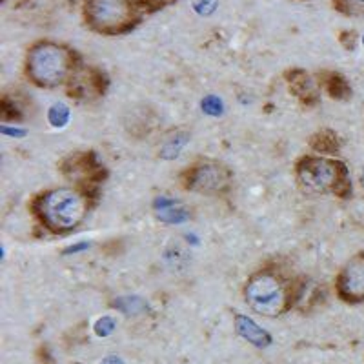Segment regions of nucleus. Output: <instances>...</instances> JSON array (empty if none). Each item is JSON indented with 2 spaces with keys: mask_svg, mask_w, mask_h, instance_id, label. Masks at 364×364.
<instances>
[{
  "mask_svg": "<svg viewBox=\"0 0 364 364\" xmlns=\"http://www.w3.org/2000/svg\"><path fill=\"white\" fill-rule=\"evenodd\" d=\"M235 328H237V333L240 337H245L248 343L255 344V346L262 348V346H268L272 343V337H269L268 331L262 330L259 324H255L250 317L246 315H237L235 317Z\"/></svg>",
  "mask_w": 364,
  "mask_h": 364,
  "instance_id": "nucleus-10",
  "label": "nucleus"
},
{
  "mask_svg": "<svg viewBox=\"0 0 364 364\" xmlns=\"http://www.w3.org/2000/svg\"><path fill=\"white\" fill-rule=\"evenodd\" d=\"M135 0H84V18L102 35L126 33L139 22Z\"/></svg>",
  "mask_w": 364,
  "mask_h": 364,
  "instance_id": "nucleus-5",
  "label": "nucleus"
},
{
  "mask_svg": "<svg viewBox=\"0 0 364 364\" xmlns=\"http://www.w3.org/2000/svg\"><path fill=\"white\" fill-rule=\"evenodd\" d=\"M104 75L99 70H86L82 75L75 73L73 79L70 80V93L77 99H90L93 95H100L104 91Z\"/></svg>",
  "mask_w": 364,
  "mask_h": 364,
  "instance_id": "nucleus-9",
  "label": "nucleus"
},
{
  "mask_svg": "<svg viewBox=\"0 0 364 364\" xmlns=\"http://www.w3.org/2000/svg\"><path fill=\"white\" fill-rule=\"evenodd\" d=\"M35 215L53 233H68L87 215V195L73 188H55L33 200Z\"/></svg>",
  "mask_w": 364,
  "mask_h": 364,
  "instance_id": "nucleus-2",
  "label": "nucleus"
},
{
  "mask_svg": "<svg viewBox=\"0 0 364 364\" xmlns=\"http://www.w3.org/2000/svg\"><path fill=\"white\" fill-rule=\"evenodd\" d=\"M203 108L206 113H211V115H219L220 109H223V104L217 97H208V99L203 100Z\"/></svg>",
  "mask_w": 364,
  "mask_h": 364,
  "instance_id": "nucleus-17",
  "label": "nucleus"
},
{
  "mask_svg": "<svg viewBox=\"0 0 364 364\" xmlns=\"http://www.w3.org/2000/svg\"><path fill=\"white\" fill-rule=\"evenodd\" d=\"M233 173L226 164L210 159H200L193 162L184 173H182V188L195 193L219 195L230 188Z\"/></svg>",
  "mask_w": 364,
  "mask_h": 364,
  "instance_id": "nucleus-6",
  "label": "nucleus"
},
{
  "mask_svg": "<svg viewBox=\"0 0 364 364\" xmlns=\"http://www.w3.org/2000/svg\"><path fill=\"white\" fill-rule=\"evenodd\" d=\"M77 73V55L51 41L33 44L26 55V75L38 87H57L70 82Z\"/></svg>",
  "mask_w": 364,
  "mask_h": 364,
  "instance_id": "nucleus-1",
  "label": "nucleus"
},
{
  "mask_svg": "<svg viewBox=\"0 0 364 364\" xmlns=\"http://www.w3.org/2000/svg\"><path fill=\"white\" fill-rule=\"evenodd\" d=\"M288 84H290V90L295 97L302 100L304 104H315L317 100V93H315L314 86H311V80L304 71L294 70L288 73Z\"/></svg>",
  "mask_w": 364,
  "mask_h": 364,
  "instance_id": "nucleus-11",
  "label": "nucleus"
},
{
  "mask_svg": "<svg viewBox=\"0 0 364 364\" xmlns=\"http://www.w3.org/2000/svg\"><path fill=\"white\" fill-rule=\"evenodd\" d=\"M246 302L253 311L275 317L291 306V290L277 273L262 269L248 279L245 288Z\"/></svg>",
  "mask_w": 364,
  "mask_h": 364,
  "instance_id": "nucleus-4",
  "label": "nucleus"
},
{
  "mask_svg": "<svg viewBox=\"0 0 364 364\" xmlns=\"http://www.w3.org/2000/svg\"><path fill=\"white\" fill-rule=\"evenodd\" d=\"M175 204H170L168 208H162V210H157L159 211V219L164 220V223H182L184 219H188V213L184 210H177L175 208Z\"/></svg>",
  "mask_w": 364,
  "mask_h": 364,
  "instance_id": "nucleus-15",
  "label": "nucleus"
},
{
  "mask_svg": "<svg viewBox=\"0 0 364 364\" xmlns=\"http://www.w3.org/2000/svg\"><path fill=\"white\" fill-rule=\"evenodd\" d=\"M336 290L341 301L350 304L364 302V252L353 255L337 275Z\"/></svg>",
  "mask_w": 364,
  "mask_h": 364,
  "instance_id": "nucleus-7",
  "label": "nucleus"
},
{
  "mask_svg": "<svg viewBox=\"0 0 364 364\" xmlns=\"http://www.w3.org/2000/svg\"><path fill=\"white\" fill-rule=\"evenodd\" d=\"M195 9L199 13H211L215 9V0H195Z\"/></svg>",
  "mask_w": 364,
  "mask_h": 364,
  "instance_id": "nucleus-20",
  "label": "nucleus"
},
{
  "mask_svg": "<svg viewBox=\"0 0 364 364\" xmlns=\"http://www.w3.org/2000/svg\"><path fill=\"white\" fill-rule=\"evenodd\" d=\"M63 173L75 181L95 182L102 177V166L97 162L95 155L91 151L90 154H75L63 162Z\"/></svg>",
  "mask_w": 364,
  "mask_h": 364,
  "instance_id": "nucleus-8",
  "label": "nucleus"
},
{
  "mask_svg": "<svg viewBox=\"0 0 364 364\" xmlns=\"http://www.w3.org/2000/svg\"><path fill=\"white\" fill-rule=\"evenodd\" d=\"M341 42L346 50H355V42H357V33L355 31H343L341 33Z\"/></svg>",
  "mask_w": 364,
  "mask_h": 364,
  "instance_id": "nucleus-19",
  "label": "nucleus"
},
{
  "mask_svg": "<svg viewBox=\"0 0 364 364\" xmlns=\"http://www.w3.org/2000/svg\"><path fill=\"white\" fill-rule=\"evenodd\" d=\"M299 186L308 193H333L341 199H348L352 195V182L348 177V168L337 159L302 157L295 166Z\"/></svg>",
  "mask_w": 364,
  "mask_h": 364,
  "instance_id": "nucleus-3",
  "label": "nucleus"
},
{
  "mask_svg": "<svg viewBox=\"0 0 364 364\" xmlns=\"http://www.w3.org/2000/svg\"><path fill=\"white\" fill-rule=\"evenodd\" d=\"M113 328H115V323H113L112 318L104 317V318H100L99 323H97L95 331L99 333V336L104 337V336H108V333H112Z\"/></svg>",
  "mask_w": 364,
  "mask_h": 364,
  "instance_id": "nucleus-18",
  "label": "nucleus"
},
{
  "mask_svg": "<svg viewBox=\"0 0 364 364\" xmlns=\"http://www.w3.org/2000/svg\"><path fill=\"white\" fill-rule=\"evenodd\" d=\"M360 186H363V190H364V170H363V173H360Z\"/></svg>",
  "mask_w": 364,
  "mask_h": 364,
  "instance_id": "nucleus-22",
  "label": "nucleus"
},
{
  "mask_svg": "<svg viewBox=\"0 0 364 364\" xmlns=\"http://www.w3.org/2000/svg\"><path fill=\"white\" fill-rule=\"evenodd\" d=\"M333 8L346 17H364V0H333Z\"/></svg>",
  "mask_w": 364,
  "mask_h": 364,
  "instance_id": "nucleus-14",
  "label": "nucleus"
},
{
  "mask_svg": "<svg viewBox=\"0 0 364 364\" xmlns=\"http://www.w3.org/2000/svg\"><path fill=\"white\" fill-rule=\"evenodd\" d=\"M323 84L324 90H326V93L331 99L346 100L352 97V87H350V84H348V80L344 79L343 75L328 71V73L323 75Z\"/></svg>",
  "mask_w": 364,
  "mask_h": 364,
  "instance_id": "nucleus-12",
  "label": "nucleus"
},
{
  "mask_svg": "<svg viewBox=\"0 0 364 364\" xmlns=\"http://www.w3.org/2000/svg\"><path fill=\"white\" fill-rule=\"evenodd\" d=\"M310 146L318 154H337L341 149V139L337 136V133L324 129V132H318L317 135L311 136Z\"/></svg>",
  "mask_w": 364,
  "mask_h": 364,
  "instance_id": "nucleus-13",
  "label": "nucleus"
},
{
  "mask_svg": "<svg viewBox=\"0 0 364 364\" xmlns=\"http://www.w3.org/2000/svg\"><path fill=\"white\" fill-rule=\"evenodd\" d=\"M68 117H70V112L64 104H55L53 108L50 109V120L53 126H64L68 122Z\"/></svg>",
  "mask_w": 364,
  "mask_h": 364,
  "instance_id": "nucleus-16",
  "label": "nucleus"
},
{
  "mask_svg": "<svg viewBox=\"0 0 364 364\" xmlns=\"http://www.w3.org/2000/svg\"><path fill=\"white\" fill-rule=\"evenodd\" d=\"M102 364H122V360H120V359H117V357H109V359H106V360H104Z\"/></svg>",
  "mask_w": 364,
  "mask_h": 364,
  "instance_id": "nucleus-21",
  "label": "nucleus"
}]
</instances>
